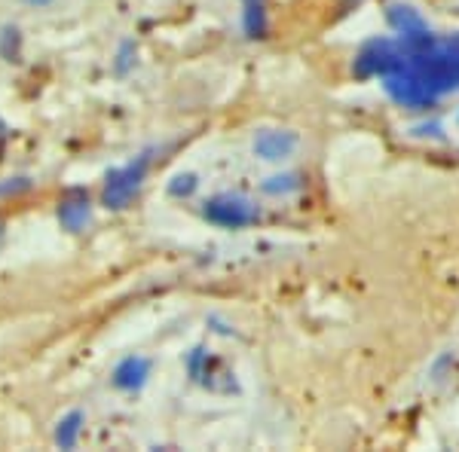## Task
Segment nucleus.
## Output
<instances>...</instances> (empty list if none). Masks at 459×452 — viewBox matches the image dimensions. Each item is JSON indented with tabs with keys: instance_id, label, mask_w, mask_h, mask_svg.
Instances as JSON below:
<instances>
[{
	"instance_id": "obj_3",
	"label": "nucleus",
	"mask_w": 459,
	"mask_h": 452,
	"mask_svg": "<svg viewBox=\"0 0 459 452\" xmlns=\"http://www.w3.org/2000/svg\"><path fill=\"white\" fill-rule=\"evenodd\" d=\"M147 376H151V361L142 358V354H129V358H123L120 364H117L110 382L120 391H142Z\"/></svg>"
},
{
	"instance_id": "obj_2",
	"label": "nucleus",
	"mask_w": 459,
	"mask_h": 452,
	"mask_svg": "<svg viewBox=\"0 0 459 452\" xmlns=\"http://www.w3.org/2000/svg\"><path fill=\"white\" fill-rule=\"evenodd\" d=\"M203 214L214 226L242 229L257 220V205H251L248 199H242V196H214L205 202Z\"/></svg>"
},
{
	"instance_id": "obj_9",
	"label": "nucleus",
	"mask_w": 459,
	"mask_h": 452,
	"mask_svg": "<svg viewBox=\"0 0 459 452\" xmlns=\"http://www.w3.org/2000/svg\"><path fill=\"white\" fill-rule=\"evenodd\" d=\"M196 177L194 175H175L172 181H169V196H194V190H196Z\"/></svg>"
},
{
	"instance_id": "obj_10",
	"label": "nucleus",
	"mask_w": 459,
	"mask_h": 452,
	"mask_svg": "<svg viewBox=\"0 0 459 452\" xmlns=\"http://www.w3.org/2000/svg\"><path fill=\"white\" fill-rule=\"evenodd\" d=\"M300 187V181L294 175H279V177H270V181L264 183V190L266 192H273V196H279V192H291V190H298Z\"/></svg>"
},
{
	"instance_id": "obj_1",
	"label": "nucleus",
	"mask_w": 459,
	"mask_h": 452,
	"mask_svg": "<svg viewBox=\"0 0 459 452\" xmlns=\"http://www.w3.org/2000/svg\"><path fill=\"white\" fill-rule=\"evenodd\" d=\"M147 162L151 157H138L135 162H129V166L117 168V172L108 175V183H105V192H101V202L108 205V209H126V205L135 199L138 187H142L144 175H147Z\"/></svg>"
},
{
	"instance_id": "obj_7",
	"label": "nucleus",
	"mask_w": 459,
	"mask_h": 452,
	"mask_svg": "<svg viewBox=\"0 0 459 452\" xmlns=\"http://www.w3.org/2000/svg\"><path fill=\"white\" fill-rule=\"evenodd\" d=\"M22 55V34L16 25H4L0 28V58L4 62H19Z\"/></svg>"
},
{
	"instance_id": "obj_4",
	"label": "nucleus",
	"mask_w": 459,
	"mask_h": 452,
	"mask_svg": "<svg viewBox=\"0 0 459 452\" xmlns=\"http://www.w3.org/2000/svg\"><path fill=\"white\" fill-rule=\"evenodd\" d=\"M89 217H92V205H89V196H83V192H77L74 199H65L58 205V224L68 233H83L89 226Z\"/></svg>"
},
{
	"instance_id": "obj_13",
	"label": "nucleus",
	"mask_w": 459,
	"mask_h": 452,
	"mask_svg": "<svg viewBox=\"0 0 459 452\" xmlns=\"http://www.w3.org/2000/svg\"><path fill=\"white\" fill-rule=\"evenodd\" d=\"M25 4H28V6H49L53 0H25Z\"/></svg>"
},
{
	"instance_id": "obj_12",
	"label": "nucleus",
	"mask_w": 459,
	"mask_h": 452,
	"mask_svg": "<svg viewBox=\"0 0 459 452\" xmlns=\"http://www.w3.org/2000/svg\"><path fill=\"white\" fill-rule=\"evenodd\" d=\"M31 190V181L28 177H10V181H0V199L4 196H16V192Z\"/></svg>"
},
{
	"instance_id": "obj_11",
	"label": "nucleus",
	"mask_w": 459,
	"mask_h": 452,
	"mask_svg": "<svg viewBox=\"0 0 459 452\" xmlns=\"http://www.w3.org/2000/svg\"><path fill=\"white\" fill-rule=\"evenodd\" d=\"M132 64H135V43H123L114 68H117V73H129Z\"/></svg>"
},
{
	"instance_id": "obj_5",
	"label": "nucleus",
	"mask_w": 459,
	"mask_h": 452,
	"mask_svg": "<svg viewBox=\"0 0 459 452\" xmlns=\"http://www.w3.org/2000/svg\"><path fill=\"white\" fill-rule=\"evenodd\" d=\"M294 144H298V138L288 135V132H261V135L255 138V153L261 159H285L288 153L294 150Z\"/></svg>"
},
{
	"instance_id": "obj_8",
	"label": "nucleus",
	"mask_w": 459,
	"mask_h": 452,
	"mask_svg": "<svg viewBox=\"0 0 459 452\" xmlns=\"http://www.w3.org/2000/svg\"><path fill=\"white\" fill-rule=\"evenodd\" d=\"M264 28H266V21H264L261 0H248V10H246V31H248V37H261Z\"/></svg>"
},
{
	"instance_id": "obj_6",
	"label": "nucleus",
	"mask_w": 459,
	"mask_h": 452,
	"mask_svg": "<svg viewBox=\"0 0 459 452\" xmlns=\"http://www.w3.org/2000/svg\"><path fill=\"white\" fill-rule=\"evenodd\" d=\"M83 422L86 416L80 410H71L65 419H58V425H56V443L62 449H74L77 447V437L80 431H83Z\"/></svg>"
}]
</instances>
